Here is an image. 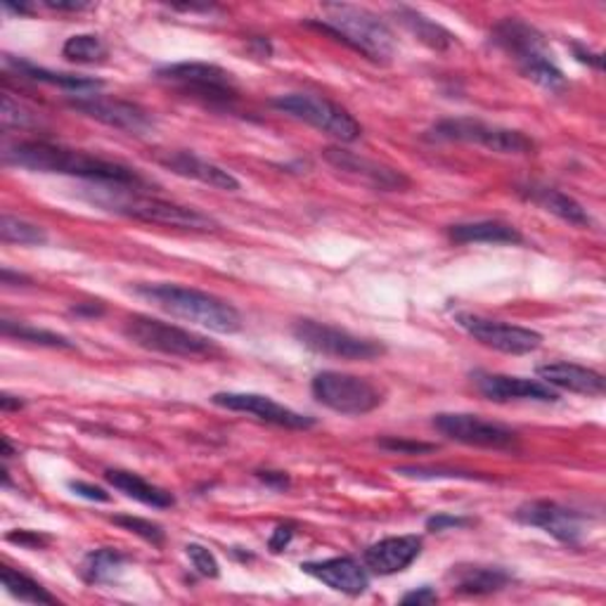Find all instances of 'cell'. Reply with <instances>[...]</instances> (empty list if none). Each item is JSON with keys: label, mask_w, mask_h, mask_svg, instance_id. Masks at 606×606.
Segmentation results:
<instances>
[{"label": "cell", "mask_w": 606, "mask_h": 606, "mask_svg": "<svg viewBox=\"0 0 606 606\" xmlns=\"http://www.w3.org/2000/svg\"><path fill=\"white\" fill-rule=\"evenodd\" d=\"M396 474L401 476H411V479H464V481H474L481 479L479 474H469V472H454V469H441V467H396Z\"/></svg>", "instance_id": "d590c367"}, {"label": "cell", "mask_w": 606, "mask_h": 606, "mask_svg": "<svg viewBox=\"0 0 606 606\" xmlns=\"http://www.w3.org/2000/svg\"><path fill=\"white\" fill-rule=\"evenodd\" d=\"M0 332H3V337H8V339H20V341H29V344L48 346V348H67V351L76 348L74 341H69L63 335H55V332L38 329V327H32V325H24V323L0 321Z\"/></svg>", "instance_id": "1f68e13d"}, {"label": "cell", "mask_w": 606, "mask_h": 606, "mask_svg": "<svg viewBox=\"0 0 606 606\" xmlns=\"http://www.w3.org/2000/svg\"><path fill=\"white\" fill-rule=\"evenodd\" d=\"M71 313L76 315H102V306L100 303H79Z\"/></svg>", "instance_id": "681fc988"}, {"label": "cell", "mask_w": 606, "mask_h": 606, "mask_svg": "<svg viewBox=\"0 0 606 606\" xmlns=\"http://www.w3.org/2000/svg\"><path fill=\"white\" fill-rule=\"evenodd\" d=\"M458 325L467 332L469 337H474L479 344L493 348V351L507 354V356L534 354L542 344V337L534 329L509 325L503 321H491V317L474 315V313H460Z\"/></svg>", "instance_id": "7c38bea8"}, {"label": "cell", "mask_w": 606, "mask_h": 606, "mask_svg": "<svg viewBox=\"0 0 606 606\" xmlns=\"http://www.w3.org/2000/svg\"><path fill=\"white\" fill-rule=\"evenodd\" d=\"M323 20H308L306 26L341 41L351 50L368 57L370 63H391L393 53H396V38H393L391 29L374 12L346 3H329L323 8Z\"/></svg>", "instance_id": "7a4b0ae2"}, {"label": "cell", "mask_w": 606, "mask_h": 606, "mask_svg": "<svg viewBox=\"0 0 606 606\" xmlns=\"http://www.w3.org/2000/svg\"><path fill=\"white\" fill-rule=\"evenodd\" d=\"M448 237L454 245H521L519 231L503 221H474L448 227Z\"/></svg>", "instance_id": "cb8c5ba5"}, {"label": "cell", "mask_w": 606, "mask_h": 606, "mask_svg": "<svg viewBox=\"0 0 606 606\" xmlns=\"http://www.w3.org/2000/svg\"><path fill=\"white\" fill-rule=\"evenodd\" d=\"M536 372L542 379V384L583 393V396H604L606 391V382L599 372L575 366V362H548V366H540Z\"/></svg>", "instance_id": "7402d4cb"}, {"label": "cell", "mask_w": 606, "mask_h": 606, "mask_svg": "<svg viewBox=\"0 0 606 606\" xmlns=\"http://www.w3.org/2000/svg\"><path fill=\"white\" fill-rule=\"evenodd\" d=\"M63 55L69 59V63H76V65H100L108 59L110 50L100 36L79 34L67 38V43L63 45Z\"/></svg>", "instance_id": "4dcf8cb0"}, {"label": "cell", "mask_w": 606, "mask_h": 606, "mask_svg": "<svg viewBox=\"0 0 606 606\" xmlns=\"http://www.w3.org/2000/svg\"><path fill=\"white\" fill-rule=\"evenodd\" d=\"M436 431H441L454 444L474 446V448H493L503 450L517 444V431L505 427V424L489 422L479 415L467 413H441L434 417Z\"/></svg>", "instance_id": "4fadbf2b"}, {"label": "cell", "mask_w": 606, "mask_h": 606, "mask_svg": "<svg viewBox=\"0 0 606 606\" xmlns=\"http://www.w3.org/2000/svg\"><path fill=\"white\" fill-rule=\"evenodd\" d=\"M5 65L12 67L20 76H24V79L65 88V90H71V93H76V96H90L102 88V81H98V79H88V76H76V74H63V71H50V69L36 67L32 63H24V59H14L10 55L5 57Z\"/></svg>", "instance_id": "4316f807"}, {"label": "cell", "mask_w": 606, "mask_h": 606, "mask_svg": "<svg viewBox=\"0 0 606 606\" xmlns=\"http://www.w3.org/2000/svg\"><path fill=\"white\" fill-rule=\"evenodd\" d=\"M434 141L467 143L486 147L497 155H534L536 143L521 131H512L503 126H491L479 119H446L429 131Z\"/></svg>", "instance_id": "30bf717a"}, {"label": "cell", "mask_w": 606, "mask_h": 606, "mask_svg": "<svg viewBox=\"0 0 606 606\" xmlns=\"http://www.w3.org/2000/svg\"><path fill=\"white\" fill-rule=\"evenodd\" d=\"M323 157L327 159V164L335 166L337 171H344L346 176H351L379 192H403L407 186H411V180H407V176L401 173L399 169H391L386 164L360 157L356 152H348L341 147H327L323 152Z\"/></svg>", "instance_id": "2e32d148"}, {"label": "cell", "mask_w": 606, "mask_h": 606, "mask_svg": "<svg viewBox=\"0 0 606 606\" xmlns=\"http://www.w3.org/2000/svg\"><path fill=\"white\" fill-rule=\"evenodd\" d=\"M315 401L339 415L360 417L377 411L384 403V391L368 377L325 370L317 372L311 382Z\"/></svg>", "instance_id": "8992f818"}, {"label": "cell", "mask_w": 606, "mask_h": 606, "mask_svg": "<svg viewBox=\"0 0 606 606\" xmlns=\"http://www.w3.org/2000/svg\"><path fill=\"white\" fill-rule=\"evenodd\" d=\"M5 164L18 166L34 173H59L90 180L98 186L131 188L141 183V176L124 164L90 157L79 149H67L63 145H50L43 141L18 143L5 149Z\"/></svg>", "instance_id": "6da1fadb"}, {"label": "cell", "mask_w": 606, "mask_h": 606, "mask_svg": "<svg viewBox=\"0 0 606 606\" xmlns=\"http://www.w3.org/2000/svg\"><path fill=\"white\" fill-rule=\"evenodd\" d=\"M452 593L467 597L493 595L512 583V573L500 566H479V564H460L452 566L448 573Z\"/></svg>", "instance_id": "603a6c76"}, {"label": "cell", "mask_w": 606, "mask_h": 606, "mask_svg": "<svg viewBox=\"0 0 606 606\" xmlns=\"http://www.w3.org/2000/svg\"><path fill=\"white\" fill-rule=\"evenodd\" d=\"M186 554L190 559L192 569L204 575V579H218L221 575V566H218V559L214 557V552L206 550L204 545H197V542H190L186 548Z\"/></svg>", "instance_id": "836d02e7"}, {"label": "cell", "mask_w": 606, "mask_h": 606, "mask_svg": "<svg viewBox=\"0 0 606 606\" xmlns=\"http://www.w3.org/2000/svg\"><path fill=\"white\" fill-rule=\"evenodd\" d=\"M112 524L121 526L124 530H131V534L141 536L143 540L152 542V545H164V528L159 524H152L147 519L141 517H114Z\"/></svg>", "instance_id": "e575fe53"}, {"label": "cell", "mask_w": 606, "mask_h": 606, "mask_svg": "<svg viewBox=\"0 0 606 606\" xmlns=\"http://www.w3.org/2000/svg\"><path fill=\"white\" fill-rule=\"evenodd\" d=\"M159 164L180 178L197 180V183H204L209 188L225 190V192L239 190V180L231 171H225L221 166L192 155V152H169V155L159 157Z\"/></svg>", "instance_id": "44dd1931"}, {"label": "cell", "mask_w": 606, "mask_h": 606, "mask_svg": "<svg viewBox=\"0 0 606 606\" xmlns=\"http://www.w3.org/2000/svg\"><path fill=\"white\" fill-rule=\"evenodd\" d=\"M126 557L112 550V548H102L90 552L83 562V579L88 583H112L116 575L124 571Z\"/></svg>", "instance_id": "f1b7e54d"}, {"label": "cell", "mask_w": 606, "mask_h": 606, "mask_svg": "<svg viewBox=\"0 0 606 606\" xmlns=\"http://www.w3.org/2000/svg\"><path fill=\"white\" fill-rule=\"evenodd\" d=\"M514 517H517L519 524L540 528L548 536L566 545H579L583 536L581 514L559 503H550V500H534V503H526L514 512Z\"/></svg>", "instance_id": "e0dca14e"}, {"label": "cell", "mask_w": 606, "mask_h": 606, "mask_svg": "<svg viewBox=\"0 0 606 606\" xmlns=\"http://www.w3.org/2000/svg\"><path fill=\"white\" fill-rule=\"evenodd\" d=\"M491 38L500 50L514 59V65L519 67L526 79L548 90L566 86L562 69L554 65L548 41L536 26H530L519 18H507L495 24Z\"/></svg>", "instance_id": "277c9868"}, {"label": "cell", "mask_w": 606, "mask_h": 606, "mask_svg": "<svg viewBox=\"0 0 606 606\" xmlns=\"http://www.w3.org/2000/svg\"><path fill=\"white\" fill-rule=\"evenodd\" d=\"M69 489L74 491V495L93 500V503H110L112 500L108 491L100 486H93V483H86V481H69Z\"/></svg>", "instance_id": "60d3db41"}, {"label": "cell", "mask_w": 606, "mask_h": 606, "mask_svg": "<svg viewBox=\"0 0 606 606\" xmlns=\"http://www.w3.org/2000/svg\"><path fill=\"white\" fill-rule=\"evenodd\" d=\"M272 108L303 121L339 143H356L362 135V126L354 114H348L341 104L311 93H290L272 100Z\"/></svg>", "instance_id": "ba28073f"}, {"label": "cell", "mask_w": 606, "mask_h": 606, "mask_svg": "<svg viewBox=\"0 0 606 606\" xmlns=\"http://www.w3.org/2000/svg\"><path fill=\"white\" fill-rule=\"evenodd\" d=\"M71 108L76 112H81L83 116H90L100 121V124L124 131L131 135H145L155 126L149 112H145L141 104L126 102V100H116V98H102V96H79L69 100Z\"/></svg>", "instance_id": "5bb4252c"}, {"label": "cell", "mask_w": 606, "mask_h": 606, "mask_svg": "<svg viewBox=\"0 0 606 606\" xmlns=\"http://www.w3.org/2000/svg\"><path fill=\"white\" fill-rule=\"evenodd\" d=\"M157 76L161 81L183 90L186 96H192L194 100L211 104V108H231V104L239 98L233 74L216 65L180 63V65H169L159 69Z\"/></svg>", "instance_id": "9c48e42d"}, {"label": "cell", "mask_w": 606, "mask_h": 606, "mask_svg": "<svg viewBox=\"0 0 606 606\" xmlns=\"http://www.w3.org/2000/svg\"><path fill=\"white\" fill-rule=\"evenodd\" d=\"M0 278H3V284H12V282H18V284H32V278L22 276V272H12L10 268H3V272H0Z\"/></svg>", "instance_id": "7dc6e473"}, {"label": "cell", "mask_w": 606, "mask_h": 606, "mask_svg": "<svg viewBox=\"0 0 606 606\" xmlns=\"http://www.w3.org/2000/svg\"><path fill=\"white\" fill-rule=\"evenodd\" d=\"M0 116H3V124L12 126V128H32V126H36L34 114L29 110H24L20 102H14L8 93L3 98V114H0Z\"/></svg>", "instance_id": "74e56055"}, {"label": "cell", "mask_w": 606, "mask_h": 606, "mask_svg": "<svg viewBox=\"0 0 606 606\" xmlns=\"http://www.w3.org/2000/svg\"><path fill=\"white\" fill-rule=\"evenodd\" d=\"M0 239L5 242V245H45L48 242V235L41 225H34L22 218H14L10 214H5L0 218Z\"/></svg>", "instance_id": "d6a6232c"}, {"label": "cell", "mask_w": 606, "mask_h": 606, "mask_svg": "<svg viewBox=\"0 0 606 606\" xmlns=\"http://www.w3.org/2000/svg\"><path fill=\"white\" fill-rule=\"evenodd\" d=\"M472 382L483 399L493 403H512V401H530V403H554L559 396L542 382L524 377L493 374V372H474Z\"/></svg>", "instance_id": "ac0fdd59"}, {"label": "cell", "mask_w": 606, "mask_h": 606, "mask_svg": "<svg viewBox=\"0 0 606 606\" xmlns=\"http://www.w3.org/2000/svg\"><path fill=\"white\" fill-rule=\"evenodd\" d=\"M12 454H14V448H12V444H10V438H3V458L10 460Z\"/></svg>", "instance_id": "f907efd6"}, {"label": "cell", "mask_w": 606, "mask_h": 606, "mask_svg": "<svg viewBox=\"0 0 606 606\" xmlns=\"http://www.w3.org/2000/svg\"><path fill=\"white\" fill-rule=\"evenodd\" d=\"M393 12H396L399 22L407 29V32H411L417 41H422L424 45H427V48L444 53V50H448L454 45V36L448 32V29L438 24V22H434V20H429L427 14H422L419 10L401 5Z\"/></svg>", "instance_id": "83f0119b"}, {"label": "cell", "mask_w": 606, "mask_h": 606, "mask_svg": "<svg viewBox=\"0 0 606 606\" xmlns=\"http://www.w3.org/2000/svg\"><path fill=\"white\" fill-rule=\"evenodd\" d=\"M5 538H8V542H14V545H20V548H29V550H41L48 545V538L41 534H34V530H12V534H8Z\"/></svg>", "instance_id": "ab89813d"}, {"label": "cell", "mask_w": 606, "mask_h": 606, "mask_svg": "<svg viewBox=\"0 0 606 606\" xmlns=\"http://www.w3.org/2000/svg\"><path fill=\"white\" fill-rule=\"evenodd\" d=\"M474 521L467 519V517H452V514H436V517L427 519V530H431V534H444V530H450V528H467L472 526Z\"/></svg>", "instance_id": "f35d334b"}, {"label": "cell", "mask_w": 606, "mask_h": 606, "mask_svg": "<svg viewBox=\"0 0 606 606\" xmlns=\"http://www.w3.org/2000/svg\"><path fill=\"white\" fill-rule=\"evenodd\" d=\"M104 479H108V483L112 489H116L119 493H124L126 497L138 500V503H143L147 507L169 509V507L176 505V497L169 491L155 486V483L145 481L138 474L126 472V469H108V472H104Z\"/></svg>", "instance_id": "484cf974"}, {"label": "cell", "mask_w": 606, "mask_h": 606, "mask_svg": "<svg viewBox=\"0 0 606 606\" xmlns=\"http://www.w3.org/2000/svg\"><path fill=\"white\" fill-rule=\"evenodd\" d=\"M0 407H3L5 413H10V411H20V407H24V401L10 396V393H3V396H0Z\"/></svg>", "instance_id": "c3c4849f"}, {"label": "cell", "mask_w": 606, "mask_h": 606, "mask_svg": "<svg viewBox=\"0 0 606 606\" xmlns=\"http://www.w3.org/2000/svg\"><path fill=\"white\" fill-rule=\"evenodd\" d=\"M434 602H438V595H436V590L429 585L413 590V593H407L401 599V604H434Z\"/></svg>", "instance_id": "ee69618b"}, {"label": "cell", "mask_w": 606, "mask_h": 606, "mask_svg": "<svg viewBox=\"0 0 606 606\" xmlns=\"http://www.w3.org/2000/svg\"><path fill=\"white\" fill-rule=\"evenodd\" d=\"M573 53H575V57L581 59V63H585V65H593L595 69H602V55L585 50L583 45H579V43H573Z\"/></svg>", "instance_id": "bcb514c9"}, {"label": "cell", "mask_w": 606, "mask_h": 606, "mask_svg": "<svg viewBox=\"0 0 606 606\" xmlns=\"http://www.w3.org/2000/svg\"><path fill=\"white\" fill-rule=\"evenodd\" d=\"M377 446L389 452H399V454H427L434 452V444H422V441H411V438H396V436H386L379 438Z\"/></svg>", "instance_id": "8d00e7d4"}, {"label": "cell", "mask_w": 606, "mask_h": 606, "mask_svg": "<svg viewBox=\"0 0 606 606\" xmlns=\"http://www.w3.org/2000/svg\"><path fill=\"white\" fill-rule=\"evenodd\" d=\"M296 534V526L294 524H280L276 530H272V538H270V550L272 552H282L287 545H290V540L294 538Z\"/></svg>", "instance_id": "b9f144b4"}, {"label": "cell", "mask_w": 606, "mask_h": 606, "mask_svg": "<svg viewBox=\"0 0 606 606\" xmlns=\"http://www.w3.org/2000/svg\"><path fill=\"white\" fill-rule=\"evenodd\" d=\"M0 581H3V587L14 599L29 602V604H55V597L48 593V590H45L41 583H36L34 579H29V575H24L22 571L3 566V571H0Z\"/></svg>", "instance_id": "f546056e"}, {"label": "cell", "mask_w": 606, "mask_h": 606, "mask_svg": "<svg viewBox=\"0 0 606 606\" xmlns=\"http://www.w3.org/2000/svg\"><path fill=\"white\" fill-rule=\"evenodd\" d=\"M303 573L313 575L315 581L325 583L327 587L337 590L344 595H362L370 587V573L366 564H360L354 557H332L323 559V562H308L301 564Z\"/></svg>", "instance_id": "d6986e66"}, {"label": "cell", "mask_w": 606, "mask_h": 606, "mask_svg": "<svg viewBox=\"0 0 606 606\" xmlns=\"http://www.w3.org/2000/svg\"><path fill=\"white\" fill-rule=\"evenodd\" d=\"M524 200L528 202H534L536 206L545 209L548 211V214L557 216V218H562L571 225H590L593 223V218L587 216V211L573 200V197L564 194L562 190H554V188H548V186H536V183H530L526 188L519 190Z\"/></svg>", "instance_id": "d4e9b609"}, {"label": "cell", "mask_w": 606, "mask_h": 606, "mask_svg": "<svg viewBox=\"0 0 606 606\" xmlns=\"http://www.w3.org/2000/svg\"><path fill=\"white\" fill-rule=\"evenodd\" d=\"M135 292L155 303L157 308L171 313L173 317L206 327L211 332H216V335H235V332L242 329V315L233 303H227L209 292L169 282L141 284L135 287Z\"/></svg>", "instance_id": "3957f363"}, {"label": "cell", "mask_w": 606, "mask_h": 606, "mask_svg": "<svg viewBox=\"0 0 606 606\" xmlns=\"http://www.w3.org/2000/svg\"><path fill=\"white\" fill-rule=\"evenodd\" d=\"M102 204L110 206L121 216L152 223V225H166V227H178V231H194V233L218 231V221L204 214V211L176 204V202H166V200H159V197L119 194L112 202H102Z\"/></svg>", "instance_id": "52a82bcc"}, {"label": "cell", "mask_w": 606, "mask_h": 606, "mask_svg": "<svg viewBox=\"0 0 606 606\" xmlns=\"http://www.w3.org/2000/svg\"><path fill=\"white\" fill-rule=\"evenodd\" d=\"M45 8L57 10V12H79L86 10L88 3H81V0H71V3H65V0H45Z\"/></svg>", "instance_id": "f6af8a7d"}, {"label": "cell", "mask_w": 606, "mask_h": 606, "mask_svg": "<svg viewBox=\"0 0 606 606\" xmlns=\"http://www.w3.org/2000/svg\"><path fill=\"white\" fill-rule=\"evenodd\" d=\"M292 335L303 346L311 348L313 354L329 356V358L374 360V358L386 354L384 344L372 341V339H362L358 335H351L348 329L317 323V321H311V317L296 321L294 327H292Z\"/></svg>", "instance_id": "8fae6325"}, {"label": "cell", "mask_w": 606, "mask_h": 606, "mask_svg": "<svg viewBox=\"0 0 606 606\" xmlns=\"http://www.w3.org/2000/svg\"><path fill=\"white\" fill-rule=\"evenodd\" d=\"M256 476H259L268 489L272 491H284L290 489V476H287V472H270V469H261V472H256Z\"/></svg>", "instance_id": "7bdbcfd3"}, {"label": "cell", "mask_w": 606, "mask_h": 606, "mask_svg": "<svg viewBox=\"0 0 606 606\" xmlns=\"http://www.w3.org/2000/svg\"><path fill=\"white\" fill-rule=\"evenodd\" d=\"M422 554V538L419 536H393L384 538L366 550L362 564L377 575H393L401 573Z\"/></svg>", "instance_id": "ffe728a7"}, {"label": "cell", "mask_w": 606, "mask_h": 606, "mask_svg": "<svg viewBox=\"0 0 606 606\" xmlns=\"http://www.w3.org/2000/svg\"><path fill=\"white\" fill-rule=\"evenodd\" d=\"M124 337L135 346L145 348V351L176 358H206L216 354V346L206 337L147 315L128 317L124 325Z\"/></svg>", "instance_id": "5b68a950"}, {"label": "cell", "mask_w": 606, "mask_h": 606, "mask_svg": "<svg viewBox=\"0 0 606 606\" xmlns=\"http://www.w3.org/2000/svg\"><path fill=\"white\" fill-rule=\"evenodd\" d=\"M211 403L225 407V411L233 413H247L254 415L256 419H261L266 424H276V427L284 429H311L315 427V419L301 415L292 407L280 405L268 396H261V393H235V391H221L214 393Z\"/></svg>", "instance_id": "9a60e30c"}]
</instances>
